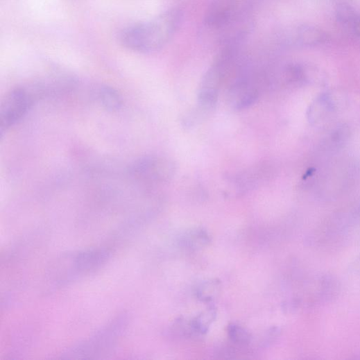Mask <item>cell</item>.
<instances>
[{
	"instance_id": "6da1fadb",
	"label": "cell",
	"mask_w": 360,
	"mask_h": 360,
	"mask_svg": "<svg viewBox=\"0 0 360 360\" xmlns=\"http://www.w3.org/2000/svg\"><path fill=\"white\" fill-rule=\"evenodd\" d=\"M178 23L174 12H167L151 21L139 23L123 30L121 44L139 53H151L162 49L172 37Z\"/></svg>"
},
{
	"instance_id": "7a4b0ae2",
	"label": "cell",
	"mask_w": 360,
	"mask_h": 360,
	"mask_svg": "<svg viewBox=\"0 0 360 360\" xmlns=\"http://www.w3.org/2000/svg\"><path fill=\"white\" fill-rule=\"evenodd\" d=\"M44 92L42 85H34L17 87L8 93L0 107V132L2 135L26 116Z\"/></svg>"
},
{
	"instance_id": "3957f363",
	"label": "cell",
	"mask_w": 360,
	"mask_h": 360,
	"mask_svg": "<svg viewBox=\"0 0 360 360\" xmlns=\"http://www.w3.org/2000/svg\"><path fill=\"white\" fill-rule=\"evenodd\" d=\"M130 175L137 181L144 184H158L166 182L173 175L172 164L164 159L149 157L135 162L130 168Z\"/></svg>"
},
{
	"instance_id": "277c9868",
	"label": "cell",
	"mask_w": 360,
	"mask_h": 360,
	"mask_svg": "<svg viewBox=\"0 0 360 360\" xmlns=\"http://www.w3.org/2000/svg\"><path fill=\"white\" fill-rule=\"evenodd\" d=\"M259 91L247 82L235 83L228 92L230 105L236 110L246 109L258 98Z\"/></svg>"
},
{
	"instance_id": "5b68a950",
	"label": "cell",
	"mask_w": 360,
	"mask_h": 360,
	"mask_svg": "<svg viewBox=\"0 0 360 360\" xmlns=\"http://www.w3.org/2000/svg\"><path fill=\"white\" fill-rule=\"evenodd\" d=\"M97 98L102 108L109 112H117L123 106L121 94L110 86H101L97 92Z\"/></svg>"
},
{
	"instance_id": "8992f818",
	"label": "cell",
	"mask_w": 360,
	"mask_h": 360,
	"mask_svg": "<svg viewBox=\"0 0 360 360\" xmlns=\"http://www.w3.org/2000/svg\"><path fill=\"white\" fill-rule=\"evenodd\" d=\"M338 21L360 38V14L348 6L342 5L336 12Z\"/></svg>"
},
{
	"instance_id": "52a82bcc",
	"label": "cell",
	"mask_w": 360,
	"mask_h": 360,
	"mask_svg": "<svg viewBox=\"0 0 360 360\" xmlns=\"http://www.w3.org/2000/svg\"><path fill=\"white\" fill-rule=\"evenodd\" d=\"M300 42L307 46H317L323 44L326 40L325 33L314 26L304 25L298 31Z\"/></svg>"
},
{
	"instance_id": "ba28073f",
	"label": "cell",
	"mask_w": 360,
	"mask_h": 360,
	"mask_svg": "<svg viewBox=\"0 0 360 360\" xmlns=\"http://www.w3.org/2000/svg\"><path fill=\"white\" fill-rule=\"evenodd\" d=\"M211 241L208 232L202 228H195L187 232L182 237L183 246L191 249L207 246Z\"/></svg>"
},
{
	"instance_id": "9c48e42d",
	"label": "cell",
	"mask_w": 360,
	"mask_h": 360,
	"mask_svg": "<svg viewBox=\"0 0 360 360\" xmlns=\"http://www.w3.org/2000/svg\"><path fill=\"white\" fill-rule=\"evenodd\" d=\"M222 284L218 280H209L200 283L196 291L197 298L204 302L212 301L221 293Z\"/></svg>"
},
{
	"instance_id": "30bf717a",
	"label": "cell",
	"mask_w": 360,
	"mask_h": 360,
	"mask_svg": "<svg viewBox=\"0 0 360 360\" xmlns=\"http://www.w3.org/2000/svg\"><path fill=\"white\" fill-rule=\"evenodd\" d=\"M216 311L214 308L211 307L209 309L201 313L191 321L194 332L200 334L207 333L212 324L216 320Z\"/></svg>"
},
{
	"instance_id": "8fae6325",
	"label": "cell",
	"mask_w": 360,
	"mask_h": 360,
	"mask_svg": "<svg viewBox=\"0 0 360 360\" xmlns=\"http://www.w3.org/2000/svg\"><path fill=\"white\" fill-rule=\"evenodd\" d=\"M228 335L233 343L239 345H246L249 343L250 336L248 332L242 327L231 324L228 327Z\"/></svg>"
},
{
	"instance_id": "7c38bea8",
	"label": "cell",
	"mask_w": 360,
	"mask_h": 360,
	"mask_svg": "<svg viewBox=\"0 0 360 360\" xmlns=\"http://www.w3.org/2000/svg\"><path fill=\"white\" fill-rule=\"evenodd\" d=\"M357 266H358V268H359V271H360V259L359 260V262H358Z\"/></svg>"
}]
</instances>
